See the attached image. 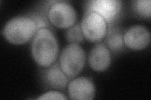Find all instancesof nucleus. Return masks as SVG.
Segmentation results:
<instances>
[{
    "label": "nucleus",
    "instance_id": "obj_11",
    "mask_svg": "<svg viewBox=\"0 0 151 100\" xmlns=\"http://www.w3.org/2000/svg\"><path fill=\"white\" fill-rule=\"evenodd\" d=\"M105 43L113 51H120L124 47V33L119 28H112L107 32Z\"/></svg>",
    "mask_w": 151,
    "mask_h": 100
},
{
    "label": "nucleus",
    "instance_id": "obj_12",
    "mask_svg": "<svg viewBox=\"0 0 151 100\" xmlns=\"http://www.w3.org/2000/svg\"><path fill=\"white\" fill-rule=\"evenodd\" d=\"M66 40L70 43L79 44L84 40V36L81 30V25L78 23L76 25H74L66 32Z\"/></svg>",
    "mask_w": 151,
    "mask_h": 100
},
{
    "label": "nucleus",
    "instance_id": "obj_5",
    "mask_svg": "<svg viewBox=\"0 0 151 100\" xmlns=\"http://www.w3.org/2000/svg\"><path fill=\"white\" fill-rule=\"evenodd\" d=\"M48 18L50 23L61 29L70 28L77 21V11L67 1H56L48 11Z\"/></svg>",
    "mask_w": 151,
    "mask_h": 100
},
{
    "label": "nucleus",
    "instance_id": "obj_13",
    "mask_svg": "<svg viewBox=\"0 0 151 100\" xmlns=\"http://www.w3.org/2000/svg\"><path fill=\"white\" fill-rule=\"evenodd\" d=\"M135 9L139 15L145 18H150L151 16L150 0H138L135 2Z\"/></svg>",
    "mask_w": 151,
    "mask_h": 100
},
{
    "label": "nucleus",
    "instance_id": "obj_9",
    "mask_svg": "<svg viewBox=\"0 0 151 100\" xmlns=\"http://www.w3.org/2000/svg\"><path fill=\"white\" fill-rule=\"evenodd\" d=\"M111 60L110 50L106 45L101 43L93 48L88 60L91 68L98 72L106 70L111 64Z\"/></svg>",
    "mask_w": 151,
    "mask_h": 100
},
{
    "label": "nucleus",
    "instance_id": "obj_15",
    "mask_svg": "<svg viewBox=\"0 0 151 100\" xmlns=\"http://www.w3.org/2000/svg\"><path fill=\"white\" fill-rule=\"evenodd\" d=\"M29 17H30L35 22L38 30L42 29V28H47L49 26L47 19L42 15L34 14V15L29 16Z\"/></svg>",
    "mask_w": 151,
    "mask_h": 100
},
{
    "label": "nucleus",
    "instance_id": "obj_7",
    "mask_svg": "<svg viewBox=\"0 0 151 100\" xmlns=\"http://www.w3.org/2000/svg\"><path fill=\"white\" fill-rule=\"evenodd\" d=\"M122 7V1L119 0H93L87 2L85 12H96L110 23L120 13Z\"/></svg>",
    "mask_w": 151,
    "mask_h": 100
},
{
    "label": "nucleus",
    "instance_id": "obj_8",
    "mask_svg": "<svg viewBox=\"0 0 151 100\" xmlns=\"http://www.w3.org/2000/svg\"><path fill=\"white\" fill-rule=\"evenodd\" d=\"M69 98L74 100H91L95 96V87L86 77L75 78L68 84Z\"/></svg>",
    "mask_w": 151,
    "mask_h": 100
},
{
    "label": "nucleus",
    "instance_id": "obj_6",
    "mask_svg": "<svg viewBox=\"0 0 151 100\" xmlns=\"http://www.w3.org/2000/svg\"><path fill=\"white\" fill-rule=\"evenodd\" d=\"M124 42L131 50L145 49L150 43V31L142 25L132 26L124 34Z\"/></svg>",
    "mask_w": 151,
    "mask_h": 100
},
{
    "label": "nucleus",
    "instance_id": "obj_1",
    "mask_svg": "<svg viewBox=\"0 0 151 100\" xmlns=\"http://www.w3.org/2000/svg\"><path fill=\"white\" fill-rule=\"evenodd\" d=\"M59 53V45L54 33L48 28L38 30L32 43V55L42 67L49 68L55 61Z\"/></svg>",
    "mask_w": 151,
    "mask_h": 100
},
{
    "label": "nucleus",
    "instance_id": "obj_10",
    "mask_svg": "<svg viewBox=\"0 0 151 100\" xmlns=\"http://www.w3.org/2000/svg\"><path fill=\"white\" fill-rule=\"evenodd\" d=\"M45 80L47 84L56 89H62L67 86L70 79L60 68L59 63H55L45 71Z\"/></svg>",
    "mask_w": 151,
    "mask_h": 100
},
{
    "label": "nucleus",
    "instance_id": "obj_3",
    "mask_svg": "<svg viewBox=\"0 0 151 100\" xmlns=\"http://www.w3.org/2000/svg\"><path fill=\"white\" fill-rule=\"evenodd\" d=\"M86 55L79 44L70 43L61 52L59 65L63 72L70 78L81 72L85 64Z\"/></svg>",
    "mask_w": 151,
    "mask_h": 100
},
{
    "label": "nucleus",
    "instance_id": "obj_2",
    "mask_svg": "<svg viewBox=\"0 0 151 100\" xmlns=\"http://www.w3.org/2000/svg\"><path fill=\"white\" fill-rule=\"evenodd\" d=\"M37 31L36 23L30 17L19 16L12 18L6 23L3 33L9 43L22 45L29 41Z\"/></svg>",
    "mask_w": 151,
    "mask_h": 100
},
{
    "label": "nucleus",
    "instance_id": "obj_4",
    "mask_svg": "<svg viewBox=\"0 0 151 100\" xmlns=\"http://www.w3.org/2000/svg\"><path fill=\"white\" fill-rule=\"evenodd\" d=\"M81 27L85 38L92 43L101 41L108 32V23L105 18L94 11L85 12Z\"/></svg>",
    "mask_w": 151,
    "mask_h": 100
},
{
    "label": "nucleus",
    "instance_id": "obj_14",
    "mask_svg": "<svg viewBox=\"0 0 151 100\" xmlns=\"http://www.w3.org/2000/svg\"><path fill=\"white\" fill-rule=\"evenodd\" d=\"M37 99H53V100H65L67 99L63 94L55 91H51L45 93L37 98Z\"/></svg>",
    "mask_w": 151,
    "mask_h": 100
}]
</instances>
